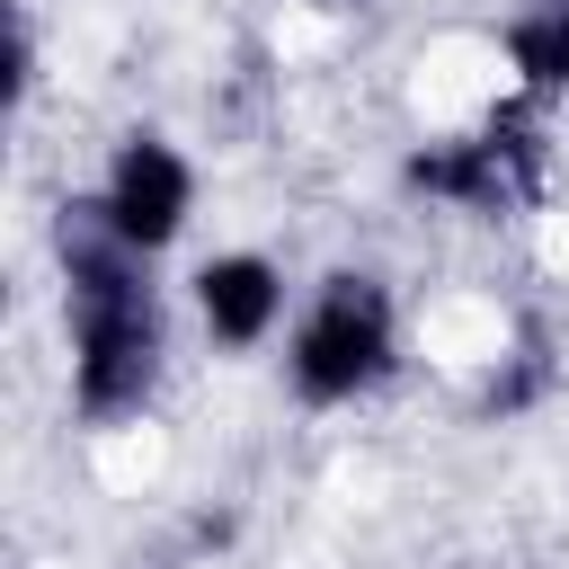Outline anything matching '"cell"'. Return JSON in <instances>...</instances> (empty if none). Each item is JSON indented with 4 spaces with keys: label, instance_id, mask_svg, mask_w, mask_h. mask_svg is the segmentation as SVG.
Returning <instances> with one entry per match:
<instances>
[{
    "label": "cell",
    "instance_id": "7a4b0ae2",
    "mask_svg": "<svg viewBox=\"0 0 569 569\" xmlns=\"http://www.w3.org/2000/svg\"><path fill=\"white\" fill-rule=\"evenodd\" d=\"M391 365V302L373 276H329L320 302L293 329V382L302 400H356Z\"/></svg>",
    "mask_w": 569,
    "mask_h": 569
},
{
    "label": "cell",
    "instance_id": "5b68a950",
    "mask_svg": "<svg viewBox=\"0 0 569 569\" xmlns=\"http://www.w3.org/2000/svg\"><path fill=\"white\" fill-rule=\"evenodd\" d=\"M196 302H204V329H213L222 347H249V338H267V320L284 311V276H276L267 258H213V267L196 276Z\"/></svg>",
    "mask_w": 569,
    "mask_h": 569
},
{
    "label": "cell",
    "instance_id": "3957f363",
    "mask_svg": "<svg viewBox=\"0 0 569 569\" xmlns=\"http://www.w3.org/2000/svg\"><path fill=\"white\" fill-rule=\"evenodd\" d=\"M533 160H542V142L516 133V116H498V124L471 133V142L418 151V160H409V187H418V196H445V204H471V213H507V204L533 196Z\"/></svg>",
    "mask_w": 569,
    "mask_h": 569
},
{
    "label": "cell",
    "instance_id": "8992f818",
    "mask_svg": "<svg viewBox=\"0 0 569 569\" xmlns=\"http://www.w3.org/2000/svg\"><path fill=\"white\" fill-rule=\"evenodd\" d=\"M507 53H516V71H525V89H533V98H542V89H569V0H551V9H533V18H516Z\"/></svg>",
    "mask_w": 569,
    "mask_h": 569
},
{
    "label": "cell",
    "instance_id": "277c9868",
    "mask_svg": "<svg viewBox=\"0 0 569 569\" xmlns=\"http://www.w3.org/2000/svg\"><path fill=\"white\" fill-rule=\"evenodd\" d=\"M187 196H196V178H187V160L169 151V142H151V133H133L124 151H116V169H107V222L133 240V249H160V240H178V222H187Z\"/></svg>",
    "mask_w": 569,
    "mask_h": 569
},
{
    "label": "cell",
    "instance_id": "6da1fadb",
    "mask_svg": "<svg viewBox=\"0 0 569 569\" xmlns=\"http://www.w3.org/2000/svg\"><path fill=\"white\" fill-rule=\"evenodd\" d=\"M133 240L107 222V204H71L62 213V276H71V391L89 418H124L142 409L151 373H160V311L133 276Z\"/></svg>",
    "mask_w": 569,
    "mask_h": 569
}]
</instances>
